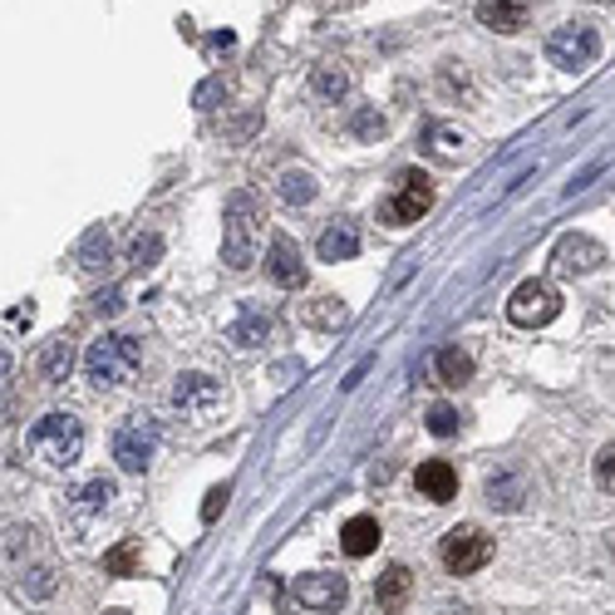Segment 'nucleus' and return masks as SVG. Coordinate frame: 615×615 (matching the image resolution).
<instances>
[{
    "label": "nucleus",
    "mask_w": 615,
    "mask_h": 615,
    "mask_svg": "<svg viewBox=\"0 0 615 615\" xmlns=\"http://www.w3.org/2000/svg\"><path fill=\"white\" fill-rule=\"evenodd\" d=\"M257 237H261V202L251 192H232L222 208V261L232 271H247L257 261Z\"/></svg>",
    "instance_id": "1"
},
{
    "label": "nucleus",
    "mask_w": 615,
    "mask_h": 615,
    "mask_svg": "<svg viewBox=\"0 0 615 615\" xmlns=\"http://www.w3.org/2000/svg\"><path fill=\"white\" fill-rule=\"evenodd\" d=\"M139 365H143V340L104 335V340H94L90 355H84V379H90L94 389H119L139 375Z\"/></svg>",
    "instance_id": "2"
},
{
    "label": "nucleus",
    "mask_w": 615,
    "mask_h": 615,
    "mask_svg": "<svg viewBox=\"0 0 615 615\" xmlns=\"http://www.w3.org/2000/svg\"><path fill=\"white\" fill-rule=\"evenodd\" d=\"M25 443H31V453L40 458V463H50V468H74L80 463V453H84V428H80V418L74 414H45L40 424L25 434Z\"/></svg>",
    "instance_id": "3"
},
{
    "label": "nucleus",
    "mask_w": 615,
    "mask_h": 615,
    "mask_svg": "<svg viewBox=\"0 0 615 615\" xmlns=\"http://www.w3.org/2000/svg\"><path fill=\"white\" fill-rule=\"evenodd\" d=\"M158 443H163L158 418L133 414L129 424L114 434V463H119L123 473H149V463H153V453H158Z\"/></svg>",
    "instance_id": "4"
},
{
    "label": "nucleus",
    "mask_w": 615,
    "mask_h": 615,
    "mask_svg": "<svg viewBox=\"0 0 615 615\" xmlns=\"http://www.w3.org/2000/svg\"><path fill=\"white\" fill-rule=\"evenodd\" d=\"M428 208H434V178L409 168V173H399V188L379 202V217H385L389 227H409V222H418Z\"/></svg>",
    "instance_id": "5"
},
{
    "label": "nucleus",
    "mask_w": 615,
    "mask_h": 615,
    "mask_svg": "<svg viewBox=\"0 0 615 615\" xmlns=\"http://www.w3.org/2000/svg\"><path fill=\"white\" fill-rule=\"evenodd\" d=\"M173 409H178L188 424H212V418L227 409V389L212 375H178V385H173Z\"/></svg>",
    "instance_id": "6"
},
{
    "label": "nucleus",
    "mask_w": 615,
    "mask_h": 615,
    "mask_svg": "<svg viewBox=\"0 0 615 615\" xmlns=\"http://www.w3.org/2000/svg\"><path fill=\"white\" fill-rule=\"evenodd\" d=\"M443 566H448V576H473V571H483L487 561H493V536H483V527H473V522H463V527H453V532L443 536Z\"/></svg>",
    "instance_id": "7"
},
{
    "label": "nucleus",
    "mask_w": 615,
    "mask_h": 615,
    "mask_svg": "<svg viewBox=\"0 0 615 615\" xmlns=\"http://www.w3.org/2000/svg\"><path fill=\"white\" fill-rule=\"evenodd\" d=\"M507 316H512V326H527V330L552 326L561 316V291L552 281H522L512 291V300H507Z\"/></svg>",
    "instance_id": "8"
},
{
    "label": "nucleus",
    "mask_w": 615,
    "mask_h": 615,
    "mask_svg": "<svg viewBox=\"0 0 615 615\" xmlns=\"http://www.w3.org/2000/svg\"><path fill=\"white\" fill-rule=\"evenodd\" d=\"M546 60L566 74L586 70V64L601 60V35H595L591 25H561V31L546 40Z\"/></svg>",
    "instance_id": "9"
},
{
    "label": "nucleus",
    "mask_w": 615,
    "mask_h": 615,
    "mask_svg": "<svg viewBox=\"0 0 615 615\" xmlns=\"http://www.w3.org/2000/svg\"><path fill=\"white\" fill-rule=\"evenodd\" d=\"M291 595H296V605H306V611L335 615V611H345V601H350V581L345 576H330V571H310V576H296Z\"/></svg>",
    "instance_id": "10"
},
{
    "label": "nucleus",
    "mask_w": 615,
    "mask_h": 615,
    "mask_svg": "<svg viewBox=\"0 0 615 615\" xmlns=\"http://www.w3.org/2000/svg\"><path fill=\"white\" fill-rule=\"evenodd\" d=\"M556 271L561 276H586V271H595L605 261V247L595 237H586V232H566L561 241H556Z\"/></svg>",
    "instance_id": "11"
},
{
    "label": "nucleus",
    "mask_w": 615,
    "mask_h": 615,
    "mask_svg": "<svg viewBox=\"0 0 615 615\" xmlns=\"http://www.w3.org/2000/svg\"><path fill=\"white\" fill-rule=\"evenodd\" d=\"M267 276L276 281L281 291L306 286V261H300V247H296L291 237H271V251H267Z\"/></svg>",
    "instance_id": "12"
},
{
    "label": "nucleus",
    "mask_w": 615,
    "mask_h": 615,
    "mask_svg": "<svg viewBox=\"0 0 615 615\" xmlns=\"http://www.w3.org/2000/svg\"><path fill=\"white\" fill-rule=\"evenodd\" d=\"M414 487H418V497H428V502H453V497H458L453 463H443V458H428V463H418Z\"/></svg>",
    "instance_id": "13"
},
{
    "label": "nucleus",
    "mask_w": 615,
    "mask_h": 615,
    "mask_svg": "<svg viewBox=\"0 0 615 615\" xmlns=\"http://www.w3.org/2000/svg\"><path fill=\"white\" fill-rule=\"evenodd\" d=\"M527 0H477V25H487V31L497 35H517L527 25Z\"/></svg>",
    "instance_id": "14"
},
{
    "label": "nucleus",
    "mask_w": 615,
    "mask_h": 615,
    "mask_svg": "<svg viewBox=\"0 0 615 615\" xmlns=\"http://www.w3.org/2000/svg\"><path fill=\"white\" fill-rule=\"evenodd\" d=\"M409 591H414V576H409V566H389L385 576L375 581V601L385 615H399L409 605Z\"/></svg>",
    "instance_id": "15"
},
{
    "label": "nucleus",
    "mask_w": 615,
    "mask_h": 615,
    "mask_svg": "<svg viewBox=\"0 0 615 615\" xmlns=\"http://www.w3.org/2000/svg\"><path fill=\"white\" fill-rule=\"evenodd\" d=\"M109 502H114V483H109V477H90V483H80V487L70 493V512L80 517V522L99 517Z\"/></svg>",
    "instance_id": "16"
},
{
    "label": "nucleus",
    "mask_w": 615,
    "mask_h": 615,
    "mask_svg": "<svg viewBox=\"0 0 615 615\" xmlns=\"http://www.w3.org/2000/svg\"><path fill=\"white\" fill-rule=\"evenodd\" d=\"M355 251H359V232L350 227V222H330V227L320 232V241H316L320 261H350Z\"/></svg>",
    "instance_id": "17"
},
{
    "label": "nucleus",
    "mask_w": 615,
    "mask_h": 615,
    "mask_svg": "<svg viewBox=\"0 0 615 615\" xmlns=\"http://www.w3.org/2000/svg\"><path fill=\"white\" fill-rule=\"evenodd\" d=\"M375 546H379V522L375 517H350V522L340 527V552L345 556H355L359 561V556H369Z\"/></svg>",
    "instance_id": "18"
},
{
    "label": "nucleus",
    "mask_w": 615,
    "mask_h": 615,
    "mask_svg": "<svg viewBox=\"0 0 615 615\" xmlns=\"http://www.w3.org/2000/svg\"><path fill=\"white\" fill-rule=\"evenodd\" d=\"M55 591H60L55 566H25V571L15 576V595H21V601H50Z\"/></svg>",
    "instance_id": "19"
},
{
    "label": "nucleus",
    "mask_w": 615,
    "mask_h": 615,
    "mask_svg": "<svg viewBox=\"0 0 615 615\" xmlns=\"http://www.w3.org/2000/svg\"><path fill=\"white\" fill-rule=\"evenodd\" d=\"M527 497V477L522 473H497L487 477V502L497 507V512H517Z\"/></svg>",
    "instance_id": "20"
},
{
    "label": "nucleus",
    "mask_w": 615,
    "mask_h": 615,
    "mask_svg": "<svg viewBox=\"0 0 615 615\" xmlns=\"http://www.w3.org/2000/svg\"><path fill=\"white\" fill-rule=\"evenodd\" d=\"M70 369H74V345L70 340H50V345H45V355H40V379L45 385H64V379H70Z\"/></svg>",
    "instance_id": "21"
},
{
    "label": "nucleus",
    "mask_w": 615,
    "mask_h": 615,
    "mask_svg": "<svg viewBox=\"0 0 615 615\" xmlns=\"http://www.w3.org/2000/svg\"><path fill=\"white\" fill-rule=\"evenodd\" d=\"M300 320H306V326H316V330H340L350 320V306L340 296H316L306 310H300Z\"/></svg>",
    "instance_id": "22"
},
{
    "label": "nucleus",
    "mask_w": 615,
    "mask_h": 615,
    "mask_svg": "<svg viewBox=\"0 0 615 615\" xmlns=\"http://www.w3.org/2000/svg\"><path fill=\"white\" fill-rule=\"evenodd\" d=\"M276 192H281V202H291V208H310L316 202V178H310L306 168H286L281 173V182H276Z\"/></svg>",
    "instance_id": "23"
},
{
    "label": "nucleus",
    "mask_w": 615,
    "mask_h": 615,
    "mask_svg": "<svg viewBox=\"0 0 615 615\" xmlns=\"http://www.w3.org/2000/svg\"><path fill=\"white\" fill-rule=\"evenodd\" d=\"M267 335H271V316H261V310H247V316H241L237 326L227 330V340H232L237 350H257Z\"/></svg>",
    "instance_id": "24"
},
{
    "label": "nucleus",
    "mask_w": 615,
    "mask_h": 615,
    "mask_svg": "<svg viewBox=\"0 0 615 615\" xmlns=\"http://www.w3.org/2000/svg\"><path fill=\"white\" fill-rule=\"evenodd\" d=\"M434 369H438V379H443L448 389H458V385H468V379H473V359L463 355V350H438L434 355Z\"/></svg>",
    "instance_id": "25"
},
{
    "label": "nucleus",
    "mask_w": 615,
    "mask_h": 615,
    "mask_svg": "<svg viewBox=\"0 0 615 615\" xmlns=\"http://www.w3.org/2000/svg\"><path fill=\"white\" fill-rule=\"evenodd\" d=\"M109 232L104 227H94V232H84V241H80V267L84 271H104L109 267Z\"/></svg>",
    "instance_id": "26"
},
{
    "label": "nucleus",
    "mask_w": 615,
    "mask_h": 615,
    "mask_svg": "<svg viewBox=\"0 0 615 615\" xmlns=\"http://www.w3.org/2000/svg\"><path fill=\"white\" fill-rule=\"evenodd\" d=\"M310 90H316L320 99H340V94L350 90V74L340 70V64H316V74H310Z\"/></svg>",
    "instance_id": "27"
},
{
    "label": "nucleus",
    "mask_w": 615,
    "mask_h": 615,
    "mask_svg": "<svg viewBox=\"0 0 615 615\" xmlns=\"http://www.w3.org/2000/svg\"><path fill=\"white\" fill-rule=\"evenodd\" d=\"M424 139H428V153H438V158H458V153H463V143H468L453 123H434Z\"/></svg>",
    "instance_id": "28"
},
{
    "label": "nucleus",
    "mask_w": 615,
    "mask_h": 615,
    "mask_svg": "<svg viewBox=\"0 0 615 615\" xmlns=\"http://www.w3.org/2000/svg\"><path fill=\"white\" fill-rule=\"evenodd\" d=\"M379 133H385V114L369 109V104H359V109L350 114V139L369 143V139H379Z\"/></svg>",
    "instance_id": "29"
},
{
    "label": "nucleus",
    "mask_w": 615,
    "mask_h": 615,
    "mask_svg": "<svg viewBox=\"0 0 615 615\" xmlns=\"http://www.w3.org/2000/svg\"><path fill=\"white\" fill-rule=\"evenodd\" d=\"M139 571V542H123L104 556V576H133Z\"/></svg>",
    "instance_id": "30"
},
{
    "label": "nucleus",
    "mask_w": 615,
    "mask_h": 615,
    "mask_svg": "<svg viewBox=\"0 0 615 615\" xmlns=\"http://www.w3.org/2000/svg\"><path fill=\"white\" fill-rule=\"evenodd\" d=\"M158 257H163V237H158V232H143V237H133V247H129L133 267H153Z\"/></svg>",
    "instance_id": "31"
},
{
    "label": "nucleus",
    "mask_w": 615,
    "mask_h": 615,
    "mask_svg": "<svg viewBox=\"0 0 615 615\" xmlns=\"http://www.w3.org/2000/svg\"><path fill=\"white\" fill-rule=\"evenodd\" d=\"M458 424H463V418H458L453 404H434V409H428V434L448 438V434H458Z\"/></svg>",
    "instance_id": "32"
},
{
    "label": "nucleus",
    "mask_w": 615,
    "mask_h": 615,
    "mask_svg": "<svg viewBox=\"0 0 615 615\" xmlns=\"http://www.w3.org/2000/svg\"><path fill=\"white\" fill-rule=\"evenodd\" d=\"M595 487H601V493H615V443H605L601 453H595Z\"/></svg>",
    "instance_id": "33"
},
{
    "label": "nucleus",
    "mask_w": 615,
    "mask_h": 615,
    "mask_svg": "<svg viewBox=\"0 0 615 615\" xmlns=\"http://www.w3.org/2000/svg\"><path fill=\"white\" fill-rule=\"evenodd\" d=\"M227 497H232V487L222 483V487H212L208 493V502H202V522H217V512L227 507Z\"/></svg>",
    "instance_id": "34"
},
{
    "label": "nucleus",
    "mask_w": 615,
    "mask_h": 615,
    "mask_svg": "<svg viewBox=\"0 0 615 615\" xmlns=\"http://www.w3.org/2000/svg\"><path fill=\"white\" fill-rule=\"evenodd\" d=\"M232 45H237V35H232V31H217V35H208V45H202V50H208V60H217V55H227Z\"/></svg>",
    "instance_id": "35"
},
{
    "label": "nucleus",
    "mask_w": 615,
    "mask_h": 615,
    "mask_svg": "<svg viewBox=\"0 0 615 615\" xmlns=\"http://www.w3.org/2000/svg\"><path fill=\"white\" fill-rule=\"evenodd\" d=\"M94 306H99V316H119V310H123V296H119V291H104Z\"/></svg>",
    "instance_id": "36"
},
{
    "label": "nucleus",
    "mask_w": 615,
    "mask_h": 615,
    "mask_svg": "<svg viewBox=\"0 0 615 615\" xmlns=\"http://www.w3.org/2000/svg\"><path fill=\"white\" fill-rule=\"evenodd\" d=\"M104 615H129V611H104Z\"/></svg>",
    "instance_id": "37"
}]
</instances>
